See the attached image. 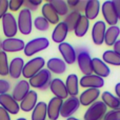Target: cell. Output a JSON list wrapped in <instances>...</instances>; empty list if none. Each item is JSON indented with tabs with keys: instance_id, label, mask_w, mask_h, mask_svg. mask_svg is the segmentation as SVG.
Segmentation results:
<instances>
[{
	"instance_id": "obj_1",
	"label": "cell",
	"mask_w": 120,
	"mask_h": 120,
	"mask_svg": "<svg viewBox=\"0 0 120 120\" xmlns=\"http://www.w3.org/2000/svg\"><path fill=\"white\" fill-rule=\"evenodd\" d=\"M52 81V73L48 68H43L39 73L33 76L29 80V83L32 87L37 90H46L50 87V83Z\"/></svg>"
},
{
	"instance_id": "obj_2",
	"label": "cell",
	"mask_w": 120,
	"mask_h": 120,
	"mask_svg": "<svg viewBox=\"0 0 120 120\" xmlns=\"http://www.w3.org/2000/svg\"><path fill=\"white\" fill-rule=\"evenodd\" d=\"M50 45V41L48 38L45 37H38V38H34L31 41H29L25 44V48L23 50L25 56L27 57H32L35 54L44 51L49 48Z\"/></svg>"
},
{
	"instance_id": "obj_3",
	"label": "cell",
	"mask_w": 120,
	"mask_h": 120,
	"mask_svg": "<svg viewBox=\"0 0 120 120\" xmlns=\"http://www.w3.org/2000/svg\"><path fill=\"white\" fill-rule=\"evenodd\" d=\"M77 64L80 70V72L84 75L93 74L92 68V58L89 51L85 48H78L77 49Z\"/></svg>"
},
{
	"instance_id": "obj_4",
	"label": "cell",
	"mask_w": 120,
	"mask_h": 120,
	"mask_svg": "<svg viewBox=\"0 0 120 120\" xmlns=\"http://www.w3.org/2000/svg\"><path fill=\"white\" fill-rule=\"evenodd\" d=\"M45 64H46L45 60L42 58V57L32 58L31 60H29V61L24 64L22 76L25 78V80H27V79L30 80V79L33 76H35L37 73H39L41 70H43Z\"/></svg>"
},
{
	"instance_id": "obj_5",
	"label": "cell",
	"mask_w": 120,
	"mask_h": 120,
	"mask_svg": "<svg viewBox=\"0 0 120 120\" xmlns=\"http://www.w3.org/2000/svg\"><path fill=\"white\" fill-rule=\"evenodd\" d=\"M18 31L22 35H30L33 30V19H32V12L27 8H23L18 15Z\"/></svg>"
},
{
	"instance_id": "obj_6",
	"label": "cell",
	"mask_w": 120,
	"mask_h": 120,
	"mask_svg": "<svg viewBox=\"0 0 120 120\" xmlns=\"http://www.w3.org/2000/svg\"><path fill=\"white\" fill-rule=\"evenodd\" d=\"M106 105L102 101H96L87 108L83 115L84 120H101L106 114Z\"/></svg>"
},
{
	"instance_id": "obj_7",
	"label": "cell",
	"mask_w": 120,
	"mask_h": 120,
	"mask_svg": "<svg viewBox=\"0 0 120 120\" xmlns=\"http://www.w3.org/2000/svg\"><path fill=\"white\" fill-rule=\"evenodd\" d=\"M2 21V31L6 38H14L18 33V24L15 16L12 13H6L1 19Z\"/></svg>"
},
{
	"instance_id": "obj_8",
	"label": "cell",
	"mask_w": 120,
	"mask_h": 120,
	"mask_svg": "<svg viewBox=\"0 0 120 120\" xmlns=\"http://www.w3.org/2000/svg\"><path fill=\"white\" fill-rule=\"evenodd\" d=\"M102 16L104 18V22L108 23L110 26H115L117 25L119 19L117 16L116 10H115L114 6V2L113 0H108V1H104L102 3Z\"/></svg>"
},
{
	"instance_id": "obj_9",
	"label": "cell",
	"mask_w": 120,
	"mask_h": 120,
	"mask_svg": "<svg viewBox=\"0 0 120 120\" xmlns=\"http://www.w3.org/2000/svg\"><path fill=\"white\" fill-rule=\"evenodd\" d=\"M80 108V102H79V98L77 97H68L65 100H63V103L61 106V111H60V116L63 118H70L72 115H74Z\"/></svg>"
},
{
	"instance_id": "obj_10",
	"label": "cell",
	"mask_w": 120,
	"mask_h": 120,
	"mask_svg": "<svg viewBox=\"0 0 120 120\" xmlns=\"http://www.w3.org/2000/svg\"><path fill=\"white\" fill-rule=\"evenodd\" d=\"M58 50L66 64H74L77 61V52L71 43L65 41L63 43H60L58 45Z\"/></svg>"
},
{
	"instance_id": "obj_11",
	"label": "cell",
	"mask_w": 120,
	"mask_h": 120,
	"mask_svg": "<svg viewBox=\"0 0 120 120\" xmlns=\"http://www.w3.org/2000/svg\"><path fill=\"white\" fill-rule=\"evenodd\" d=\"M79 85L84 89H101L104 85L103 78L97 76L95 74L84 75L79 79Z\"/></svg>"
},
{
	"instance_id": "obj_12",
	"label": "cell",
	"mask_w": 120,
	"mask_h": 120,
	"mask_svg": "<svg viewBox=\"0 0 120 120\" xmlns=\"http://www.w3.org/2000/svg\"><path fill=\"white\" fill-rule=\"evenodd\" d=\"M0 106L4 109L6 112H8L11 115H16L20 111V105L18 101H16L10 94L0 95Z\"/></svg>"
},
{
	"instance_id": "obj_13",
	"label": "cell",
	"mask_w": 120,
	"mask_h": 120,
	"mask_svg": "<svg viewBox=\"0 0 120 120\" xmlns=\"http://www.w3.org/2000/svg\"><path fill=\"white\" fill-rule=\"evenodd\" d=\"M106 32V24L104 21L99 20L94 23L92 27V40L94 44L96 45H101L104 43V37H105Z\"/></svg>"
},
{
	"instance_id": "obj_14",
	"label": "cell",
	"mask_w": 120,
	"mask_h": 120,
	"mask_svg": "<svg viewBox=\"0 0 120 120\" xmlns=\"http://www.w3.org/2000/svg\"><path fill=\"white\" fill-rule=\"evenodd\" d=\"M25 43L20 38H5L2 41V51L5 53H16L23 51Z\"/></svg>"
},
{
	"instance_id": "obj_15",
	"label": "cell",
	"mask_w": 120,
	"mask_h": 120,
	"mask_svg": "<svg viewBox=\"0 0 120 120\" xmlns=\"http://www.w3.org/2000/svg\"><path fill=\"white\" fill-rule=\"evenodd\" d=\"M50 90L53 93L54 97L60 98L62 100H65L68 98V93L65 86V82L60 78H53L50 83Z\"/></svg>"
},
{
	"instance_id": "obj_16",
	"label": "cell",
	"mask_w": 120,
	"mask_h": 120,
	"mask_svg": "<svg viewBox=\"0 0 120 120\" xmlns=\"http://www.w3.org/2000/svg\"><path fill=\"white\" fill-rule=\"evenodd\" d=\"M100 96V91L98 89H86L79 96V102L80 105L90 106L97 101Z\"/></svg>"
},
{
	"instance_id": "obj_17",
	"label": "cell",
	"mask_w": 120,
	"mask_h": 120,
	"mask_svg": "<svg viewBox=\"0 0 120 120\" xmlns=\"http://www.w3.org/2000/svg\"><path fill=\"white\" fill-rule=\"evenodd\" d=\"M30 91H31V85H30L29 81L25 80V79H22V80H19L16 83L14 90L12 92V96L16 101L20 102L29 94Z\"/></svg>"
},
{
	"instance_id": "obj_18",
	"label": "cell",
	"mask_w": 120,
	"mask_h": 120,
	"mask_svg": "<svg viewBox=\"0 0 120 120\" xmlns=\"http://www.w3.org/2000/svg\"><path fill=\"white\" fill-rule=\"evenodd\" d=\"M38 103V95L34 90H31L29 92L26 96L22 99V101H20L19 105H20V110H22L23 112H32L35 109V106Z\"/></svg>"
},
{
	"instance_id": "obj_19",
	"label": "cell",
	"mask_w": 120,
	"mask_h": 120,
	"mask_svg": "<svg viewBox=\"0 0 120 120\" xmlns=\"http://www.w3.org/2000/svg\"><path fill=\"white\" fill-rule=\"evenodd\" d=\"M92 68H93V74L97 75L101 78L109 77L111 74V70L108 64L102 59L97 58V57L92 59Z\"/></svg>"
},
{
	"instance_id": "obj_20",
	"label": "cell",
	"mask_w": 120,
	"mask_h": 120,
	"mask_svg": "<svg viewBox=\"0 0 120 120\" xmlns=\"http://www.w3.org/2000/svg\"><path fill=\"white\" fill-rule=\"evenodd\" d=\"M63 100L57 97H53L48 103V117L50 120H57L60 117V111Z\"/></svg>"
},
{
	"instance_id": "obj_21",
	"label": "cell",
	"mask_w": 120,
	"mask_h": 120,
	"mask_svg": "<svg viewBox=\"0 0 120 120\" xmlns=\"http://www.w3.org/2000/svg\"><path fill=\"white\" fill-rule=\"evenodd\" d=\"M24 60L21 57H15L10 62V76L13 79H19L22 76L23 68H24Z\"/></svg>"
},
{
	"instance_id": "obj_22",
	"label": "cell",
	"mask_w": 120,
	"mask_h": 120,
	"mask_svg": "<svg viewBox=\"0 0 120 120\" xmlns=\"http://www.w3.org/2000/svg\"><path fill=\"white\" fill-rule=\"evenodd\" d=\"M68 34V27L65 24L64 21L59 22L58 24L55 26L54 31L52 33V40L56 43H63L64 40L66 39V36Z\"/></svg>"
},
{
	"instance_id": "obj_23",
	"label": "cell",
	"mask_w": 120,
	"mask_h": 120,
	"mask_svg": "<svg viewBox=\"0 0 120 120\" xmlns=\"http://www.w3.org/2000/svg\"><path fill=\"white\" fill-rule=\"evenodd\" d=\"M41 13H42V17H44L50 24L57 25L60 22V16L57 14L56 11L54 10V8L49 2H46V3H44L42 5Z\"/></svg>"
},
{
	"instance_id": "obj_24",
	"label": "cell",
	"mask_w": 120,
	"mask_h": 120,
	"mask_svg": "<svg viewBox=\"0 0 120 120\" xmlns=\"http://www.w3.org/2000/svg\"><path fill=\"white\" fill-rule=\"evenodd\" d=\"M46 66H48V70L51 73L57 75L64 74L66 71V63L63 61V59L57 58V57L49 59L46 62Z\"/></svg>"
},
{
	"instance_id": "obj_25",
	"label": "cell",
	"mask_w": 120,
	"mask_h": 120,
	"mask_svg": "<svg viewBox=\"0 0 120 120\" xmlns=\"http://www.w3.org/2000/svg\"><path fill=\"white\" fill-rule=\"evenodd\" d=\"M65 86L68 90V96L71 97H77L79 93V78L76 74H70L66 77Z\"/></svg>"
},
{
	"instance_id": "obj_26",
	"label": "cell",
	"mask_w": 120,
	"mask_h": 120,
	"mask_svg": "<svg viewBox=\"0 0 120 120\" xmlns=\"http://www.w3.org/2000/svg\"><path fill=\"white\" fill-rule=\"evenodd\" d=\"M100 12V2L98 0H87L84 16L89 20H94L98 17Z\"/></svg>"
},
{
	"instance_id": "obj_27",
	"label": "cell",
	"mask_w": 120,
	"mask_h": 120,
	"mask_svg": "<svg viewBox=\"0 0 120 120\" xmlns=\"http://www.w3.org/2000/svg\"><path fill=\"white\" fill-rule=\"evenodd\" d=\"M101 101L106 105V108H110L111 110H119L120 108V100L116 97V95L112 94L111 92H103L101 95Z\"/></svg>"
},
{
	"instance_id": "obj_28",
	"label": "cell",
	"mask_w": 120,
	"mask_h": 120,
	"mask_svg": "<svg viewBox=\"0 0 120 120\" xmlns=\"http://www.w3.org/2000/svg\"><path fill=\"white\" fill-rule=\"evenodd\" d=\"M48 117V104L41 101L38 102L37 105L32 111L31 119L32 120H46Z\"/></svg>"
},
{
	"instance_id": "obj_29",
	"label": "cell",
	"mask_w": 120,
	"mask_h": 120,
	"mask_svg": "<svg viewBox=\"0 0 120 120\" xmlns=\"http://www.w3.org/2000/svg\"><path fill=\"white\" fill-rule=\"evenodd\" d=\"M89 29H90V20L84 15H81L74 29V34L77 37H83L87 33Z\"/></svg>"
},
{
	"instance_id": "obj_30",
	"label": "cell",
	"mask_w": 120,
	"mask_h": 120,
	"mask_svg": "<svg viewBox=\"0 0 120 120\" xmlns=\"http://www.w3.org/2000/svg\"><path fill=\"white\" fill-rule=\"evenodd\" d=\"M119 35H120V27H118L117 25L108 27L105 32V37H104V43L109 46H113L115 44V42L118 40Z\"/></svg>"
},
{
	"instance_id": "obj_31",
	"label": "cell",
	"mask_w": 120,
	"mask_h": 120,
	"mask_svg": "<svg viewBox=\"0 0 120 120\" xmlns=\"http://www.w3.org/2000/svg\"><path fill=\"white\" fill-rule=\"evenodd\" d=\"M102 60H103L106 64L120 66V55L117 54L114 51H111V50L105 51V52L103 53V55H102Z\"/></svg>"
},
{
	"instance_id": "obj_32",
	"label": "cell",
	"mask_w": 120,
	"mask_h": 120,
	"mask_svg": "<svg viewBox=\"0 0 120 120\" xmlns=\"http://www.w3.org/2000/svg\"><path fill=\"white\" fill-rule=\"evenodd\" d=\"M49 3L54 8L59 16H66L68 14V6L64 0H51Z\"/></svg>"
},
{
	"instance_id": "obj_33",
	"label": "cell",
	"mask_w": 120,
	"mask_h": 120,
	"mask_svg": "<svg viewBox=\"0 0 120 120\" xmlns=\"http://www.w3.org/2000/svg\"><path fill=\"white\" fill-rule=\"evenodd\" d=\"M80 16H81L80 13L74 12V11H72V12L68 13V14L65 16L64 22H65V24L68 25V32H74V29H75V26H76L77 22H78L79 18H80Z\"/></svg>"
},
{
	"instance_id": "obj_34",
	"label": "cell",
	"mask_w": 120,
	"mask_h": 120,
	"mask_svg": "<svg viewBox=\"0 0 120 120\" xmlns=\"http://www.w3.org/2000/svg\"><path fill=\"white\" fill-rule=\"evenodd\" d=\"M10 74V63L5 52H0V76H8Z\"/></svg>"
},
{
	"instance_id": "obj_35",
	"label": "cell",
	"mask_w": 120,
	"mask_h": 120,
	"mask_svg": "<svg viewBox=\"0 0 120 120\" xmlns=\"http://www.w3.org/2000/svg\"><path fill=\"white\" fill-rule=\"evenodd\" d=\"M33 25L35 26V29H37L40 32H46L49 30V27H50V23L42 16L36 17L35 20L33 21Z\"/></svg>"
},
{
	"instance_id": "obj_36",
	"label": "cell",
	"mask_w": 120,
	"mask_h": 120,
	"mask_svg": "<svg viewBox=\"0 0 120 120\" xmlns=\"http://www.w3.org/2000/svg\"><path fill=\"white\" fill-rule=\"evenodd\" d=\"M41 3H42L41 0H26L23 3V6H24V8H27L29 11L32 12V11L37 10Z\"/></svg>"
},
{
	"instance_id": "obj_37",
	"label": "cell",
	"mask_w": 120,
	"mask_h": 120,
	"mask_svg": "<svg viewBox=\"0 0 120 120\" xmlns=\"http://www.w3.org/2000/svg\"><path fill=\"white\" fill-rule=\"evenodd\" d=\"M103 120H120V110H111L106 112Z\"/></svg>"
},
{
	"instance_id": "obj_38",
	"label": "cell",
	"mask_w": 120,
	"mask_h": 120,
	"mask_svg": "<svg viewBox=\"0 0 120 120\" xmlns=\"http://www.w3.org/2000/svg\"><path fill=\"white\" fill-rule=\"evenodd\" d=\"M23 3H24L23 0H10L8 8H10L12 12H17V11L20 10L23 6Z\"/></svg>"
},
{
	"instance_id": "obj_39",
	"label": "cell",
	"mask_w": 120,
	"mask_h": 120,
	"mask_svg": "<svg viewBox=\"0 0 120 120\" xmlns=\"http://www.w3.org/2000/svg\"><path fill=\"white\" fill-rule=\"evenodd\" d=\"M11 89V83L10 81L5 80V79H0V95L3 94H8V92Z\"/></svg>"
},
{
	"instance_id": "obj_40",
	"label": "cell",
	"mask_w": 120,
	"mask_h": 120,
	"mask_svg": "<svg viewBox=\"0 0 120 120\" xmlns=\"http://www.w3.org/2000/svg\"><path fill=\"white\" fill-rule=\"evenodd\" d=\"M8 3H10V1H8V0H0V19L3 18L4 15L8 13Z\"/></svg>"
},
{
	"instance_id": "obj_41",
	"label": "cell",
	"mask_w": 120,
	"mask_h": 120,
	"mask_svg": "<svg viewBox=\"0 0 120 120\" xmlns=\"http://www.w3.org/2000/svg\"><path fill=\"white\" fill-rule=\"evenodd\" d=\"M86 2L87 1H84V0H79L78 4H77L76 8H74L72 11L74 12H78V13H83L85 11V8H86Z\"/></svg>"
},
{
	"instance_id": "obj_42",
	"label": "cell",
	"mask_w": 120,
	"mask_h": 120,
	"mask_svg": "<svg viewBox=\"0 0 120 120\" xmlns=\"http://www.w3.org/2000/svg\"><path fill=\"white\" fill-rule=\"evenodd\" d=\"M0 120H12L11 119V114L6 112L4 109L0 106Z\"/></svg>"
},
{
	"instance_id": "obj_43",
	"label": "cell",
	"mask_w": 120,
	"mask_h": 120,
	"mask_svg": "<svg viewBox=\"0 0 120 120\" xmlns=\"http://www.w3.org/2000/svg\"><path fill=\"white\" fill-rule=\"evenodd\" d=\"M113 2H114V6H115V10H116L118 19L120 20V0H113Z\"/></svg>"
},
{
	"instance_id": "obj_44",
	"label": "cell",
	"mask_w": 120,
	"mask_h": 120,
	"mask_svg": "<svg viewBox=\"0 0 120 120\" xmlns=\"http://www.w3.org/2000/svg\"><path fill=\"white\" fill-rule=\"evenodd\" d=\"M79 0H68V1H66V3H68V8H74L77 6V4H78Z\"/></svg>"
},
{
	"instance_id": "obj_45",
	"label": "cell",
	"mask_w": 120,
	"mask_h": 120,
	"mask_svg": "<svg viewBox=\"0 0 120 120\" xmlns=\"http://www.w3.org/2000/svg\"><path fill=\"white\" fill-rule=\"evenodd\" d=\"M113 49H114V52H116L117 54L120 55V39H118L116 42H115V44L113 45Z\"/></svg>"
},
{
	"instance_id": "obj_46",
	"label": "cell",
	"mask_w": 120,
	"mask_h": 120,
	"mask_svg": "<svg viewBox=\"0 0 120 120\" xmlns=\"http://www.w3.org/2000/svg\"><path fill=\"white\" fill-rule=\"evenodd\" d=\"M115 93H116V97L120 100V82L115 85Z\"/></svg>"
},
{
	"instance_id": "obj_47",
	"label": "cell",
	"mask_w": 120,
	"mask_h": 120,
	"mask_svg": "<svg viewBox=\"0 0 120 120\" xmlns=\"http://www.w3.org/2000/svg\"><path fill=\"white\" fill-rule=\"evenodd\" d=\"M66 120H80V119H77V118H75V117H70V118H68Z\"/></svg>"
},
{
	"instance_id": "obj_48",
	"label": "cell",
	"mask_w": 120,
	"mask_h": 120,
	"mask_svg": "<svg viewBox=\"0 0 120 120\" xmlns=\"http://www.w3.org/2000/svg\"><path fill=\"white\" fill-rule=\"evenodd\" d=\"M2 51V41H1V39H0V52Z\"/></svg>"
},
{
	"instance_id": "obj_49",
	"label": "cell",
	"mask_w": 120,
	"mask_h": 120,
	"mask_svg": "<svg viewBox=\"0 0 120 120\" xmlns=\"http://www.w3.org/2000/svg\"><path fill=\"white\" fill-rule=\"evenodd\" d=\"M16 120H26L25 118H18V119H16Z\"/></svg>"
},
{
	"instance_id": "obj_50",
	"label": "cell",
	"mask_w": 120,
	"mask_h": 120,
	"mask_svg": "<svg viewBox=\"0 0 120 120\" xmlns=\"http://www.w3.org/2000/svg\"><path fill=\"white\" fill-rule=\"evenodd\" d=\"M119 110H120V108H119Z\"/></svg>"
}]
</instances>
